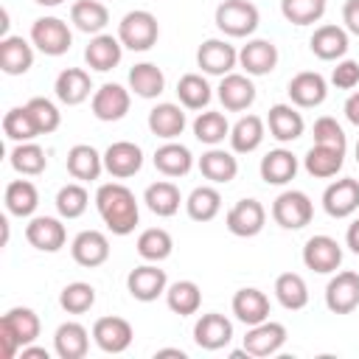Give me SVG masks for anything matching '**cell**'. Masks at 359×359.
<instances>
[{
  "instance_id": "25",
  "label": "cell",
  "mask_w": 359,
  "mask_h": 359,
  "mask_svg": "<svg viewBox=\"0 0 359 359\" xmlns=\"http://www.w3.org/2000/svg\"><path fill=\"white\" fill-rule=\"evenodd\" d=\"M266 126H269V135L278 143H292V140H297L303 135L306 121L292 104H272L269 115H266Z\"/></svg>"
},
{
  "instance_id": "32",
  "label": "cell",
  "mask_w": 359,
  "mask_h": 359,
  "mask_svg": "<svg viewBox=\"0 0 359 359\" xmlns=\"http://www.w3.org/2000/svg\"><path fill=\"white\" fill-rule=\"evenodd\" d=\"M149 129L151 135L163 137V140H174L182 135L185 129V112L180 104H171V101H163L157 107L149 109Z\"/></svg>"
},
{
  "instance_id": "39",
  "label": "cell",
  "mask_w": 359,
  "mask_h": 359,
  "mask_svg": "<svg viewBox=\"0 0 359 359\" xmlns=\"http://www.w3.org/2000/svg\"><path fill=\"white\" fill-rule=\"evenodd\" d=\"M143 202H146V208H149L154 216L168 219V216H174V213L180 210L182 194H180V188H177L174 182H168V180H157V182H151V185L146 188Z\"/></svg>"
},
{
  "instance_id": "42",
  "label": "cell",
  "mask_w": 359,
  "mask_h": 359,
  "mask_svg": "<svg viewBox=\"0 0 359 359\" xmlns=\"http://www.w3.org/2000/svg\"><path fill=\"white\" fill-rule=\"evenodd\" d=\"M8 163L17 174L22 177H36L48 168V157H45V149L36 146L34 140H25V143H17L8 154Z\"/></svg>"
},
{
  "instance_id": "20",
  "label": "cell",
  "mask_w": 359,
  "mask_h": 359,
  "mask_svg": "<svg viewBox=\"0 0 359 359\" xmlns=\"http://www.w3.org/2000/svg\"><path fill=\"white\" fill-rule=\"evenodd\" d=\"M216 95L227 112H244L255 101V84L250 81L247 73H227V76H222Z\"/></svg>"
},
{
  "instance_id": "16",
  "label": "cell",
  "mask_w": 359,
  "mask_h": 359,
  "mask_svg": "<svg viewBox=\"0 0 359 359\" xmlns=\"http://www.w3.org/2000/svg\"><path fill=\"white\" fill-rule=\"evenodd\" d=\"M25 238L39 252H59L67 241V230L56 216H34L25 224Z\"/></svg>"
},
{
  "instance_id": "60",
  "label": "cell",
  "mask_w": 359,
  "mask_h": 359,
  "mask_svg": "<svg viewBox=\"0 0 359 359\" xmlns=\"http://www.w3.org/2000/svg\"><path fill=\"white\" fill-rule=\"evenodd\" d=\"M34 3H39V6H45V8H53V6H62L65 0H34Z\"/></svg>"
},
{
  "instance_id": "14",
  "label": "cell",
  "mask_w": 359,
  "mask_h": 359,
  "mask_svg": "<svg viewBox=\"0 0 359 359\" xmlns=\"http://www.w3.org/2000/svg\"><path fill=\"white\" fill-rule=\"evenodd\" d=\"M325 306L331 314H351L359 306V275L351 269L337 272L325 286Z\"/></svg>"
},
{
  "instance_id": "4",
  "label": "cell",
  "mask_w": 359,
  "mask_h": 359,
  "mask_svg": "<svg viewBox=\"0 0 359 359\" xmlns=\"http://www.w3.org/2000/svg\"><path fill=\"white\" fill-rule=\"evenodd\" d=\"M157 36H160L157 17L146 8H135V11L123 14V20L118 22V39L129 50H137V53L151 50L157 45Z\"/></svg>"
},
{
  "instance_id": "22",
  "label": "cell",
  "mask_w": 359,
  "mask_h": 359,
  "mask_svg": "<svg viewBox=\"0 0 359 359\" xmlns=\"http://www.w3.org/2000/svg\"><path fill=\"white\" fill-rule=\"evenodd\" d=\"M348 45H351L348 31H345L342 25H334V22H325V25L314 28V34H311V39H309L311 53H314L317 59H323V62H337V59H342V56L348 53Z\"/></svg>"
},
{
  "instance_id": "33",
  "label": "cell",
  "mask_w": 359,
  "mask_h": 359,
  "mask_svg": "<svg viewBox=\"0 0 359 359\" xmlns=\"http://www.w3.org/2000/svg\"><path fill=\"white\" fill-rule=\"evenodd\" d=\"M154 168L163 177H185L194 168V154H191L188 146L174 143V140H165L154 151Z\"/></svg>"
},
{
  "instance_id": "55",
  "label": "cell",
  "mask_w": 359,
  "mask_h": 359,
  "mask_svg": "<svg viewBox=\"0 0 359 359\" xmlns=\"http://www.w3.org/2000/svg\"><path fill=\"white\" fill-rule=\"evenodd\" d=\"M342 28L353 36H359V0H345L342 6Z\"/></svg>"
},
{
  "instance_id": "52",
  "label": "cell",
  "mask_w": 359,
  "mask_h": 359,
  "mask_svg": "<svg viewBox=\"0 0 359 359\" xmlns=\"http://www.w3.org/2000/svg\"><path fill=\"white\" fill-rule=\"evenodd\" d=\"M25 107H28V112H31L34 126H36V132H39V135H50V132H56V129H59V123H62V112H59V107H56L50 98L34 95Z\"/></svg>"
},
{
  "instance_id": "27",
  "label": "cell",
  "mask_w": 359,
  "mask_h": 359,
  "mask_svg": "<svg viewBox=\"0 0 359 359\" xmlns=\"http://www.w3.org/2000/svg\"><path fill=\"white\" fill-rule=\"evenodd\" d=\"M34 67V45L22 36H3L0 39V70L6 76H22Z\"/></svg>"
},
{
  "instance_id": "2",
  "label": "cell",
  "mask_w": 359,
  "mask_h": 359,
  "mask_svg": "<svg viewBox=\"0 0 359 359\" xmlns=\"http://www.w3.org/2000/svg\"><path fill=\"white\" fill-rule=\"evenodd\" d=\"M42 331V323L36 317L34 309L28 306H14L0 317V348H3V359H14L20 353V348L36 342Z\"/></svg>"
},
{
  "instance_id": "13",
  "label": "cell",
  "mask_w": 359,
  "mask_h": 359,
  "mask_svg": "<svg viewBox=\"0 0 359 359\" xmlns=\"http://www.w3.org/2000/svg\"><path fill=\"white\" fill-rule=\"evenodd\" d=\"M93 339L95 345L104 351V353H123L132 339H135V331H132V323L123 320V317H98L95 325H93Z\"/></svg>"
},
{
  "instance_id": "7",
  "label": "cell",
  "mask_w": 359,
  "mask_h": 359,
  "mask_svg": "<svg viewBox=\"0 0 359 359\" xmlns=\"http://www.w3.org/2000/svg\"><path fill=\"white\" fill-rule=\"evenodd\" d=\"M303 264L317 275H331L342 264V247L331 236H311L303 244Z\"/></svg>"
},
{
  "instance_id": "12",
  "label": "cell",
  "mask_w": 359,
  "mask_h": 359,
  "mask_svg": "<svg viewBox=\"0 0 359 359\" xmlns=\"http://www.w3.org/2000/svg\"><path fill=\"white\" fill-rule=\"evenodd\" d=\"M143 168V151L137 143L132 140H115L107 146L104 151V171L115 180H126L135 177Z\"/></svg>"
},
{
  "instance_id": "59",
  "label": "cell",
  "mask_w": 359,
  "mask_h": 359,
  "mask_svg": "<svg viewBox=\"0 0 359 359\" xmlns=\"http://www.w3.org/2000/svg\"><path fill=\"white\" fill-rule=\"evenodd\" d=\"M157 356H180V359H185V351H180V348H160Z\"/></svg>"
},
{
  "instance_id": "28",
  "label": "cell",
  "mask_w": 359,
  "mask_h": 359,
  "mask_svg": "<svg viewBox=\"0 0 359 359\" xmlns=\"http://www.w3.org/2000/svg\"><path fill=\"white\" fill-rule=\"evenodd\" d=\"M90 90H93V81H90V73L81 70V67H65L56 81H53V93L62 104L67 107H76L81 101L90 98Z\"/></svg>"
},
{
  "instance_id": "49",
  "label": "cell",
  "mask_w": 359,
  "mask_h": 359,
  "mask_svg": "<svg viewBox=\"0 0 359 359\" xmlns=\"http://www.w3.org/2000/svg\"><path fill=\"white\" fill-rule=\"evenodd\" d=\"M3 135L14 143H25V140H34L39 132L34 126V118L28 112V107H11L6 115H3Z\"/></svg>"
},
{
  "instance_id": "43",
  "label": "cell",
  "mask_w": 359,
  "mask_h": 359,
  "mask_svg": "<svg viewBox=\"0 0 359 359\" xmlns=\"http://www.w3.org/2000/svg\"><path fill=\"white\" fill-rule=\"evenodd\" d=\"M185 210L194 222H210L219 216L222 210V194L213 188V185H199L188 194L185 199Z\"/></svg>"
},
{
  "instance_id": "37",
  "label": "cell",
  "mask_w": 359,
  "mask_h": 359,
  "mask_svg": "<svg viewBox=\"0 0 359 359\" xmlns=\"http://www.w3.org/2000/svg\"><path fill=\"white\" fill-rule=\"evenodd\" d=\"M264 121L258 115H244L230 126V149L236 154H250L264 143Z\"/></svg>"
},
{
  "instance_id": "6",
  "label": "cell",
  "mask_w": 359,
  "mask_h": 359,
  "mask_svg": "<svg viewBox=\"0 0 359 359\" xmlns=\"http://www.w3.org/2000/svg\"><path fill=\"white\" fill-rule=\"evenodd\" d=\"M31 45L45 56H65L73 45V34L59 17H39L31 25Z\"/></svg>"
},
{
  "instance_id": "41",
  "label": "cell",
  "mask_w": 359,
  "mask_h": 359,
  "mask_svg": "<svg viewBox=\"0 0 359 359\" xmlns=\"http://www.w3.org/2000/svg\"><path fill=\"white\" fill-rule=\"evenodd\" d=\"M275 297H278V303H280L283 309H289V311L306 309V303H309V286H306L303 275H297V272H283V275H278V278H275Z\"/></svg>"
},
{
  "instance_id": "50",
  "label": "cell",
  "mask_w": 359,
  "mask_h": 359,
  "mask_svg": "<svg viewBox=\"0 0 359 359\" xmlns=\"http://www.w3.org/2000/svg\"><path fill=\"white\" fill-rule=\"evenodd\" d=\"M90 205V194L81 182H67L56 194V210L62 219H79Z\"/></svg>"
},
{
  "instance_id": "61",
  "label": "cell",
  "mask_w": 359,
  "mask_h": 359,
  "mask_svg": "<svg viewBox=\"0 0 359 359\" xmlns=\"http://www.w3.org/2000/svg\"><path fill=\"white\" fill-rule=\"evenodd\" d=\"M356 163H359V140H356Z\"/></svg>"
},
{
  "instance_id": "1",
  "label": "cell",
  "mask_w": 359,
  "mask_h": 359,
  "mask_svg": "<svg viewBox=\"0 0 359 359\" xmlns=\"http://www.w3.org/2000/svg\"><path fill=\"white\" fill-rule=\"evenodd\" d=\"M95 208L109 233L115 236H129L137 222H140V208L135 194L123 182H104L95 191Z\"/></svg>"
},
{
  "instance_id": "15",
  "label": "cell",
  "mask_w": 359,
  "mask_h": 359,
  "mask_svg": "<svg viewBox=\"0 0 359 359\" xmlns=\"http://www.w3.org/2000/svg\"><path fill=\"white\" fill-rule=\"evenodd\" d=\"M129 104H132V95L126 87L115 84V81H107L101 84L95 93H93V115L104 123H112V121H121L126 112H129Z\"/></svg>"
},
{
  "instance_id": "40",
  "label": "cell",
  "mask_w": 359,
  "mask_h": 359,
  "mask_svg": "<svg viewBox=\"0 0 359 359\" xmlns=\"http://www.w3.org/2000/svg\"><path fill=\"white\" fill-rule=\"evenodd\" d=\"M129 90L140 98H157L165 90V76L154 62H137L129 70Z\"/></svg>"
},
{
  "instance_id": "56",
  "label": "cell",
  "mask_w": 359,
  "mask_h": 359,
  "mask_svg": "<svg viewBox=\"0 0 359 359\" xmlns=\"http://www.w3.org/2000/svg\"><path fill=\"white\" fill-rule=\"evenodd\" d=\"M345 118H348L353 126H359V90L348 95V101H345Z\"/></svg>"
},
{
  "instance_id": "5",
  "label": "cell",
  "mask_w": 359,
  "mask_h": 359,
  "mask_svg": "<svg viewBox=\"0 0 359 359\" xmlns=\"http://www.w3.org/2000/svg\"><path fill=\"white\" fill-rule=\"evenodd\" d=\"M314 216V205L303 191H283L272 202V219L283 230H303Z\"/></svg>"
},
{
  "instance_id": "24",
  "label": "cell",
  "mask_w": 359,
  "mask_h": 359,
  "mask_svg": "<svg viewBox=\"0 0 359 359\" xmlns=\"http://www.w3.org/2000/svg\"><path fill=\"white\" fill-rule=\"evenodd\" d=\"M238 65L244 67L247 76H266L278 65V48L269 39H250L238 50Z\"/></svg>"
},
{
  "instance_id": "21",
  "label": "cell",
  "mask_w": 359,
  "mask_h": 359,
  "mask_svg": "<svg viewBox=\"0 0 359 359\" xmlns=\"http://www.w3.org/2000/svg\"><path fill=\"white\" fill-rule=\"evenodd\" d=\"M230 339H233V323L219 311L202 314L194 325V342L205 351H219V348L230 345Z\"/></svg>"
},
{
  "instance_id": "29",
  "label": "cell",
  "mask_w": 359,
  "mask_h": 359,
  "mask_svg": "<svg viewBox=\"0 0 359 359\" xmlns=\"http://www.w3.org/2000/svg\"><path fill=\"white\" fill-rule=\"evenodd\" d=\"M233 314L244 325H258L269 320V297L255 286H244L233 294Z\"/></svg>"
},
{
  "instance_id": "57",
  "label": "cell",
  "mask_w": 359,
  "mask_h": 359,
  "mask_svg": "<svg viewBox=\"0 0 359 359\" xmlns=\"http://www.w3.org/2000/svg\"><path fill=\"white\" fill-rule=\"evenodd\" d=\"M345 244L351 247V252H356V255H359V219H353V222L348 224V233H345Z\"/></svg>"
},
{
  "instance_id": "38",
  "label": "cell",
  "mask_w": 359,
  "mask_h": 359,
  "mask_svg": "<svg viewBox=\"0 0 359 359\" xmlns=\"http://www.w3.org/2000/svg\"><path fill=\"white\" fill-rule=\"evenodd\" d=\"M3 202H6V210L11 216H34L36 205H39V191L31 180H11L6 185V194H3Z\"/></svg>"
},
{
  "instance_id": "23",
  "label": "cell",
  "mask_w": 359,
  "mask_h": 359,
  "mask_svg": "<svg viewBox=\"0 0 359 359\" xmlns=\"http://www.w3.org/2000/svg\"><path fill=\"white\" fill-rule=\"evenodd\" d=\"M121 56H123V45L112 34H95L90 39V45L84 48L87 67L90 70H98V73H107V70L118 67L121 65Z\"/></svg>"
},
{
  "instance_id": "44",
  "label": "cell",
  "mask_w": 359,
  "mask_h": 359,
  "mask_svg": "<svg viewBox=\"0 0 359 359\" xmlns=\"http://www.w3.org/2000/svg\"><path fill=\"white\" fill-rule=\"evenodd\" d=\"M137 255L143 258V261H151V264H160V261H165L168 255H171V250H174V238H171V233L168 230H163V227H149V230H143L140 236H137Z\"/></svg>"
},
{
  "instance_id": "3",
  "label": "cell",
  "mask_w": 359,
  "mask_h": 359,
  "mask_svg": "<svg viewBox=\"0 0 359 359\" xmlns=\"http://www.w3.org/2000/svg\"><path fill=\"white\" fill-rule=\"evenodd\" d=\"M213 22L224 36L241 39V36L255 34V28L261 22V14H258L255 3H250V0H222L216 6Z\"/></svg>"
},
{
  "instance_id": "18",
  "label": "cell",
  "mask_w": 359,
  "mask_h": 359,
  "mask_svg": "<svg viewBox=\"0 0 359 359\" xmlns=\"http://www.w3.org/2000/svg\"><path fill=\"white\" fill-rule=\"evenodd\" d=\"M70 255L79 266L95 269V266L107 264V258H109V238L101 230H81L70 241Z\"/></svg>"
},
{
  "instance_id": "36",
  "label": "cell",
  "mask_w": 359,
  "mask_h": 359,
  "mask_svg": "<svg viewBox=\"0 0 359 359\" xmlns=\"http://www.w3.org/2000/svg\"><path fill=\"white\" fill-rule=\"evenodd\" d=\"M70 22L81 31V34H101L109 22V11L101 0H76L70 6Z\"/></svg>"
},
{
  "instance_id": "17",
  "label": "cell",
  "mask_w": 359,
  "mask_h": 359,
  "mask_svg": "<svg viewBox=\"0 0 359 359\" xmlns=\"http://www.w3.org/2000/svg\"><path fill=\"white\" fill-rule=\"evenodd\" d=\"M286 342V325L275 320H264L258 325H247L244 348L250 356H272L283 348Z\"/></svg>"
},
{
  "instance_id": "53",
  "label": "cell",
  "mask_w": 359,
  "mask_h": 359,
  "mask_svg": "<svg viewBox=\"0 0 359 359\" xmlns=\"http://www.w3.org/2000/svg\"><path fill=\"white\" fill-rule=\"evenodd\" d=\"M311 135H314V143H320V146H331V149H339V151L348 149V137H345L342 126L337 123V118H331V115L317 118Z\"/></svg>"
},
{
  "instance_id": "8",
  "label": "cell",
  "mask_w": 359,
  "mask_h": 359,
  "mask_svg": "<svg viewBox=\"0 0 359 359\" xmlns=\"http://www.w3.org/2000/svg\"><path fill=\"white\" fill-rule=\"evenodd\" d=\"M224 224H227V230H230L233 236H238V238H252V236H258V233L264 230V224H266V210H264V205H261L258 199H238V202L227 210Z\"/></svg>"
},
{
  "instance_id": "9",
  "label": "cell",
  "mask_w": 359,
  "mask_h": 359,
  "mask_svg": "<svg viewBox=\"0 0 359 359\" xmlns=\"http://www.w3.org/2000/svg\"><path fill=\"white\" fill-rule=\"evenodd\" d=\"M126 289L135 300L140 303H151L157 300L160 294H165L168 289V278H165V269H160L157 264H143V266H135L129 275H126Z\"/></svg>"
},
{
  "instance_id": "48",
  "label": "cell",
  "mask_w": 359,
  "mask_h": 359,
  "mask_svg": "<svg viewBox=\"0 0 359 359\" xmlns=\"http://www.w3.org/2000/svg\"><path fill=\"white\" fill-rule=\"evenodd\" d=\"M280 14L292 25H314L325 14V0H280Z\"/></svg>"
},
{
  "instance_id": "46",
  "label": "cell",
  "mask_w": 359,
  "mask_h": 359,
  "mask_svg": "<svg viewBox=\"0 0 359 359\" xmlns=\"http://www.w3.org/2000/svg\"><path fill=\"white\" fill-rule=\"evenodd\" d=\"M177 98L185 109H205L213 98L210 93V84L205 81V76L199 73H185L180 81H177Z\"/></svg>"
},
{
  "instance_id": "30",
  "label": "cell",
  "mask_w": 359,
  "mask_h": 359,
  "mask_svg": "<svg viewBox=\"0 0 359 359\" xmlns=\"http://www.w3.org/2000/svg\"><path fill=\"white\" fill-rule=\"evenodd\" d=\"M199 171L205 180H210L213 185H227L236 180L238 174V160L233 157V151H224L219 146H210L202 157H199Z\"/></svg>"
},
{
  "instance_id": "19",
  "label": "cell",
  "mask_w": 359,
  "mask_h": 359,
  "mask_svg": "<svg viewBox=\"0 0 359 359\" xmlns=\"http://www.w3.org/2000/svg\"><path fill=\"white\" fill-rule=\"evenodd\" d=\"M286 93H289V98H292L294 107L311 109V107H320V104L325 101V95H328V81H325L320 73H314V70H303V73L292 76Z\"/></svg>"
},
{
  "instance_id": "51",
  "label": "cell",
  "mask_w": 359,
  "mask_h": 359,
  "mask_svg": "<svg viewBox=\"0 0 359 359\" xmlns=\"http://www.w3.org/2000/svg\"><path fill=\"white\" fill-rule=\"evenodd\" d=\"M59 306L67 314H84L95 306V289L84 280H73L59 292Z\"/></svg>"
},
{
  "instance_id": "31",
  "label": "cell",
  "mask_w": 359,
  "mask_h": 359,
  "mask_svg": "<svg viewBox=\"0 0 359 359\" xmlns=\"http://www.w3.org/2000/svg\"><path fill=\"white\" fill-rule=\"evenodd\" d=\"M258 171H261V180L266 185H286L297 174V157L289 149H272L261 157Z\"/></svg>"
},
{
  "instance_id": "35",
  "label": "cell",
  "mask_w": 359,
  "mask_h": 359,
  "mask_svg": "<svg viewBox=\"0 0 359 359\" xmlns=\"http://www.w3.org/2000/svg\"><path fill=\"white\" fill-rule=\"evenodd\" d=\"M342 163H345V151L331 149V146H320V143H314L306 151V157H303V168L314 180H331V177H337L339 168H342Z\"/></svg>"
},
{
  "instance_id": "26",
  "label": "cell",
  "mask_w": 359,
  "mask_h": 359,
  "mask_svg": "<svg viewBox=\"0 0 359 359\" xmlns=\"http://www.w3.org/2000/svg\"><path fill=\"white\" fill-rule=\"evenodd\" d=\"M53 351L59 359H84L90 351V331L76 320L62 323L53 334Z\"/></svg>"
},
{
  "instance_id": "54",
  "label": "cell",
  "mask_w": 359,
  "mask_h": 359,
  "mask_svg": "<svg viewBox=\"0 0 359 359\" xmlns=\"http://www.w3.org/2000/svg\"><path fill=\"white\" fill-rule=\"evenodd\" d=\"M331 84L337 90H353L359 84V62L353 59H339L337 67L331 70Z\"/></svg>"
},
{
  "instance_id": "58",
  "label": "cell",
  "mask_w": 359,
  "mask_h": 359,
  "mask_svg": "<svg viewBox=\"0 0 359 359\" xmlns=\"http://www.w3.org/2000/svg\"><path fill=\"white\" fill-rule=\"evenodd\" d=\"M20 356H22V359H28V356H39V359H48L50 353H48L45 348H36V345L31 342V345H25V348H20Z\"/></svg>"
},
{
  "instance_id": "11",
  "label": "cell",
  "mask_w": 359,
  "mask_h": 359,
  "mask_svg": "<svg viewBox=\"0 0 359 359\" xmlns=\"http://www.w3.org/2000/svg\"><path fill=\"white\" fill-rule=\"evenodd\" d=\"M196 65L208 76H227L238 65V50L227 39H205L196 50Z\"/></svg>"
},
{
  "instance_id": "10",
  "label": "cell",
  "mask_w": 359,
  "mask_h": 359,
  "mask_svg": "<svg viewBox=\"0 0 359 359\" xmlns=\"http://www.w3.org/2000/svg\"><path fill=\"white\" fill-rule=\"evenodd\" d=\"M323 210L331 219H348L351 213H356L359 210V180L353 177L334 180L323 191Z\"/></svg>"
},
{
  "instance_id": "47",
  "label": "cell",
  "mask_w": 359,
  "mask_h": 359,
  "mask_svg": "<svg viewBox=\"0 0 359 359\" xmlns=\"http://www.w3.org/2000/svg\"><path fill=\"white\" fill-rule=\"evenodd\" d=\"M194 137L205 146H219V143H224V137H230V123L222 112L205 109L194 121Z\"/></svg>"
},
{
  "instance_id": "45",
  "label": "cell",
  "mask_w": 359,
  "mask_h": 359,
  "mask_svg": "<svg viewBox=\"0 0 359 359\" xmlns=\"http://www.w3.org/2000/svg\"><path fill=\"white\" fill-rule=\"evenodd\" d=\"M165 303L174 314L180 317H188V314H196L199 306H202V292L194 280H177L165 289Z\"/></svg>"
},
{
  "instance_id": "34",
  "label": "cell",
  "mask_w": 359,
  "mask_h": 359,
  "mask_svg": "<svg viewBox=\"0 0 359 359\" xmlns=\"http://www.w3.org/2000/svg\"><path fill=\"white\" fill-rule=\"evenodd\" d=\"M104 171V154H98L93 146L87 143H76L67 151V174L79 182H93L98 180Z\"/></svg>"
}]
</instances>
